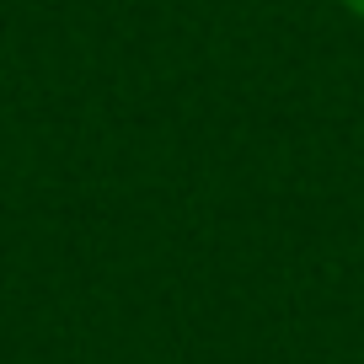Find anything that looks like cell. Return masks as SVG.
Wrapping results in <instances>:
<instances>
[{
  "label": "cell",
  "mask_w": 364,
  "mask_h": 364,
  "mask_svg": "<svg viewBox=\"0 0 364 364\" xmlns=\"http://www.w3.org/2000/svg\"><path fill=\"white\" fill-rule=\"evenodd\" d=\"M338 6H343L348 16H353V22H364V0H338Z\"/></svg>",
  "instance_id": "1"
}]
</instances>
